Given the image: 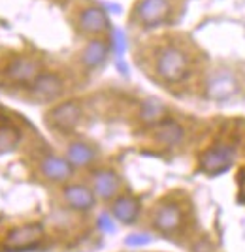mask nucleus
I'll use <instances>...</instances> for the list:
<instances>
[{
  "instance_id": "obj_1",
  "label": "nucleus",
  "mask_w": 245,
  "mask_h": 252,
  "mask_svg": "<svg viewBox=\"0 0 245 252\" xmlns=\"http://www.w3.org/2000/svg\"><path fill=\"white\" fill-rule=\"evenodd\" d=\"M189 68H191L189 55L183 51L181 47H175V45H166L164 49H160L157 63H155L157 74L166 83L183 81L189 75Z\"/></svg>"
},
{
  "instance_id": "obj_2",
  "label": "nucleus",
  "mask_w": 245,
  "mask_h": 252,
  "mask_svg": "<svg viewBox=\"0 0 245 252\" xmlns=\"http://www.w3.org/2000/svg\"><path fill=\"white\" fill-rule=\"evenodd\" d=\"M81 117H83L81 104L75 102V100H68V102L55 105L45 119H47V125L51 126L53 130L68 134V132L75 130V126L81 123Z\"/></svg>"
},
{
  "instance_id": "obj_3",
  "label": "nucleus",
  "mask_w": 245,
  "mask_h": 252,
  "mask_svg": "<svg viewBox=\"0 0 245 252\" xmlns=\"http://www.w3.org/2000/svg\"><path fill=\"white\" fill-rule=\"evenodd\" d=\"M42 239H43L42 224H38V222H29V224L17 226V228H13L11 231L6 233L4 249L11 252L27 251V249L36 247Z\"/></svg>"
},
{
  "instance_id": "obj_4",
  "label": "nucleus",
  "mask_w": 245,
  "mask_h": 252,
  "mask_svg": "<svg viewBox=\"0 0 245 252\" xmlns=\"http://www.w3.org/2000/svg\"><path fill=\"white\" fill-rule=\"evenodd\" d=\"M232 160L234 147L228 143H217L200 155V168L208 175H219L232 166Z\"/></svg>"
},
{
  "instance_id": "obj_5",
  "label": "nucleus",
  "mask_w": 245,
  "mask_h": 252,
  "mask_svg": "<svg viewBox=\"0 0 245 252\" xmlns=\"http://www.w3.org/2000/svg\"><path fill=\"white\" fill-rule=\"evenodd\" d=\"M40 74V63L32 57H13L4 68V77L15 85H31Z\"/></svg>"
},
{
  "instance_id": "obj_6",
  "label": "nucleus",
  "mask_w": 245,
  "mask_h": 252,
  "mask_svg": "<svg viewBox=\"0 0 245 252\" xmlns=\"http://www.w3.org/2000/svg\"><path fill=\"white\" fill-rule=\"evenodd\" d=\"M151 224L160 233H174L183 226V209L174 201H164L155 209Z\"/></svg>"
},
{
  "instance_id": "obj_7",
  "label": "nucleus",
  "mask_w": 245,
  "mask_h": 252,
  "mask_svg": "<svg viewBox=\"0 0 245 252\" xmlns=\"http://www.w3.org/2000/svg\"><path fill=\"white\" fill-rule=\"evenodd\" d=\"M64 91V81L59 74L43 72L31 83V96L38 102H53Z\"/></svg>"
},
{
  "instance_id": "obj_8",
  "label": "nucleus",
  "mask_w": 245,
  "mask_h": 252,
  "mask_svg": "<svg viewBox=\"0 0 245 252\" xmlns=\"http://www.w3.org/2000/svg\"><path fill=\"white\" fill-rule=\"evenodd\" d=\"M170 15V2L168 0H140L134 8V17L143 27H157Z\"/></svg>"
},
{
  "instance_id": "obj_9",
  "label": "nucleus",
  "mask_w": 245,
  "mask_h": 252,
  "mask_svg": "<svg viewBox=\"0 0 245 252\" xmlns=\"http://www.w3.org/2000/svg\"><path fill=\"white\" fill-rule=\"evenodd\" d=\"M121 189V179L111 169H96L93 173V192L100 200H113L117 198Z\"/></svg>"
},
{
  "instance_id": "obj_10",
  "label": "nucleus",
  "mask_w": 245,
  "mask_h": 252,
  "mask_svg": "<svg viewBox=\"0 0 245 252\" xmlns=\"http://www.w3.org/2000/svg\"><path fill=\"white\" fill-rule=\"evenodd\" d=\"M63 200L70 209L91 211L96 203V196L85 185H66L63 189Z\"/></svg>"
},
{
  "instance_id": "obj_11",
  "label": "nucleus",
  "mask_w": 245,
  "mask_h": 252,
  "mask_svg": "<svg viewBox=\"0 0 245 252\" xmlns=\"http://www.w3.org/2000/svg\"><path fill=\"white\" fill-rule=\"evenodd\" d=\"M155 141L162 147H177L185 139V128L174 119H162L155 128Z\"/></svg>"
},
{
  "instance_id": "obj_12",
  "label": "nucleus",
  "mask_w": 245,
  "mask_h": 252,
  "mask_svg": "<svg viewBox=\"0 0 245 252\" xmlns=\"http://www.w3.org/2000/svg\"><path fill=\"white\" fill-rule=\"evenodd\" d=\"M42 175L53 183H63L66 179L72 177V164L63 157L57 155H47L45 158H42Z\"/></svg>"
},
{
  "instance_id": "obj_13",
  "label": "nucleus",
  "mask_w": 245,
  "mask_h": 252,
  "mask_svg": "<svg viewBox=\"0 0 245 252\" xmlns=\"http://www.w3.org/2000/svg\"><path fill=\"white\" fill-rule=\"evenodd\" d=\"M141 205L134 196H119L111 203V217L121 224H134L138 220Z\"/></svg>"
},
{
  "instance_id": "obj_14",
  "label": "nucleus",
  "mask_w": 245,
  "mask_h": 252,
  "mask_svg": "<svg viewBox=\"0 0 245 252\" xmlns=\"http://www.w3.org/2000/svg\"><path fill=\"white\" fill-rule=\"evenodd\" d=\"M107 27V15L102 8H85L79 15V29L87 34H100Z\"/></svg>"
},
{
  "instance_id": "obj_15",
  "label": "nucleus",
  "mask_w": 245,
  "mask_h": 252,
  "mask_svg": "<svg viewBox=\"0 0 245 252\" xmlns=\"http://www.w3.org/2000/svg\"><path fill=\"white\" fill-rule=\"evenodd\" d=\"M238 89V81L232 74H217L211 77V81L208 83V96L211 100H224L228 96H232Z\"/></svg>"
},
{
  "instance_id": "obj_16",
  "label": "nucleus",
  "mask_w": 245,
  "mask_h": 252,
  "mask_svg": "<svg viewBox=\"0 0 245 252\" xmlns=\"http://www.w3.org/2000/svg\"><path fill=\"white\" fill-rule=\"evenodd\" d=\"M107 57V43L104 40H91L85 45L81 53V63L89 70H95L100 64L106 61Z\"/></svg>"
},
{
  "instance_id": "obj_17",
  "label": "nucleus",
  "mask_w": 245,
  "mask_h": 252,
  "mask_svg": "<svg viewBox=\"0 0 245 252\" xmlns=\"http://www.w3.org/2000/svg\"><path fill=\"white\" fill-rule=\"evenodd\" d=\"M96 153L91 145H87L83 141H75V143H70L68 145V151H66V160L72 164V166H89L93 160H95Z\"/></svg>"
},
{
  "instance_id": "obj_18",
  "label": "nucleus",
  "mask_w": 245,
  "mask_h": 252,
  "mask_svg": "<svg viewBox=\"0 0 245 252\" xmlns=\"http://www.w3.org/2000/svg\"><path fill=\"white\" fill-rule=\"evenodd\" d=\"M164 113H166V109L159 100H145L140 107V119L145 125H159L164 119Z\"/></svg>"
},
{
  "instance_id": "obj_19",
  "label": "nucleus",
  "mask_w": 245,
  "mask_h": 252,
  "mask_svg": "<svg viewBox=\"0 0 245 252\" xmlns=\"http://www.w3.org/2000/svg\"><path fill=\"white\" fill-rule=\"evenodd\" d=\"M17 143H19V132L10 126H2L0 128V153L17 147Z\"/></svg>"
},
{
  "instance_id": "obj_20",
  "label": "nucleus",
  "mask_w": 245,
  "mask_h": 252,
  "mask_svg": "<svg viewBox=\"0 0 245 252\" xmlns=\"http://www.w3.org/2000/svg\"><path fill=\"white\" fill-rule=\"evenodd\" d=\"M113 49L117 53V57H121L127 49V40H125L123 31H113Z\"/></svg>"
},
{
  "instance_id": "obj_21",
  "label": "nucleus",
  "mask_w": 245,
  "mask_h": 252,
  "mask_svg": "<svg viewBox=\"0 0 245 252\" xmlns=\"http://www.w3.org/2000/svg\"><path fill=\"white\" fill-rule=\"evenodd\" d=\"M151 241V237L147 233H134V235H128L127 245L130 247H141V245H147Z\"/></svg>"
},
{
  "instance_id": "obj_22",
  "label": "nucleus",
  "mask_w": 245,
  "mask_h": 252,
  "mask_svg": "<svg viewBox=\"0 0 245 252\" xmlns=\"http://www.w3.org/2000/svg\"><path fill=\"white\" fill-rule=\"evenodd\" d=\"M98 226H100L104 231H113V230H115V228H113V224H111V219H109L107 215H102V217L98 219Z\"/></svg>"
}]
</instances>
